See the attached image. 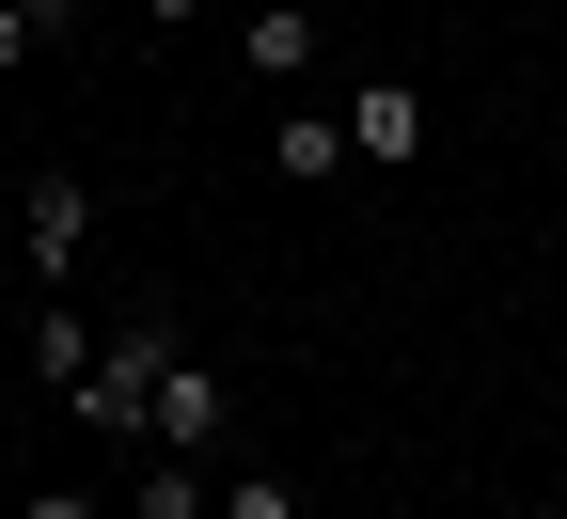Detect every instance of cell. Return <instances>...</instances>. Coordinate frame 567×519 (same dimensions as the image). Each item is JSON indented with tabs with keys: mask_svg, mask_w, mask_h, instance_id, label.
I'll return each mask as SVG.
<instances>
[{
	"mask_svg": "<svg viewBox=\"0 0 567 519\" xmlns=\"http://www.w3.org/2000/svg\"><path fill=\"white\" fill-rule=\"evenodd\" d=\"M174 362H189V346H174V315H126V331L95 346V378L63 394V409H80L95 440H142V425H158V378H174Z\"/></svg>",
	"mask_w": 567,
	"mask_h": 519,
	"instance_id": "1",
	"label": "cell"
},
{
	"mask_svg": "<svg viewBox=\"0 0 567 519\" xmlns=\"http://www.w3.org/2000/svg\"><path fill=\"white\" fill-rule=\"evenodd\" d=\"M17 252H32V283H63V268L95 252V189H80V174H32V189H17Z\"/></svg>",
	"mask_w": 567,
	"mask_h": 519,
	"instance_id": "2",
	"label": "cell"
},
{
	"mask_svg": "<svg viewBox=\"0 0 567 519\" xmlns=\"http://www.w3.org/2000/svg\"><path fill=\"white\" fill-rule=\"evenodd\" d=\"M221 425H237V378H221V362H174L142 440H158V457H221Z\"/></svg>",
	"mask_w": 567,
	"mask_h": 519,
	"instance_id": "3",
	"label": "cell"
},
{
	"mask_svg": "<svg viewBox=\"0 0 567 519\" xmlns=\"http://www.w3.org/2000/svg\"><path fill=\"white\" fill-rule=\"evenodd\" d=\"M347 158L410 174V158H425V95H410V80H363V95H347Z\"/></svg>",
	"mask_w": 567,
	"mask_h": 519,
	"instance_id": "4",
	"label": "cell"
},
{
	"mask_svg": "<svg viewBox=\"0 0 567 519\" xmlns=\"http://www.w3.org/2000/svg\"><path fill=\"white\" fill-rule=\"evenodd\" d=\"M32 378H48V394H80V378H95V315L63 300V283L32 300Z\"/></svg>",
	"mask_w": 567,
	"mask_h": 519,
	"instance_id": "5",
	"label": "cell"
},
{
	"mask_svg": "<svg viewBox=\"0 0 567 519\" xmlns=\"http://www.w3.org/2000/svg\"><path fill=\"white\" fill-rule=\"evenodd\" d=\"M268 174H284V189H331V174H347V111H284V126H268Z\"/></svg>",
	"mask_w": 567,
	"mask_h": 519,
	"instance_id": "6",
	"label": "cell"
},
{
	"mask_svg": "<svg viewBox=\"0 0 567 519\" xmlns=\"http://www.w3.org/2000/svg\"><path fill=\"white\" fill-rule=\"evenodd\" d=\"M237 48H252V80H300V63H316V0H252Z\"/></svg>",
	"mask_w": 567,
	"mask_h": 519,
	"instance_id": "7",
	"label": "cell"
},
{
	"mask_svg": "<svg viewBox=\"0 0 567 519\" xmlns=\"http://www.w3.org/2000/svg\"><path fill=\"white\" fill-rule=\"evenodd\" d=\"M126 519H221V488H205V457H158V440H142V488H126Z\"/></svg>",
	"mask_w": 567,
	"mask_h": 519,
	"instance_id": "8",
	"label": "cell"
},
{
	"mask_svg": "<svg viewBox=\"0 0 567 519\" xmlns=\"http://www.w3.org/2000/svg\"><path fill=\"white\" fill-rule=\"evenodd\" d=\"M221 519H300V488H284V473H237V488H221Z\"/></svg>",
	"mask_w": 567,
	"mask_h": 519,
	"instance_id": "9",
	"label": "cell"
},
{
	"mask_svg": "<svg viewBox=\"0 0 567 519\" xmlns=\"http://www.w3.org/2000/svg\"><path fill=\"white\" fill-rule=\"evenodd\" d=\"M189 17H205V0H142V32H189Z\"/></svg>",
	"mask_w": 567,
	"mask_h": 519,
	"instance_id": "10",
	"label": "cell"
}]
</instances>
